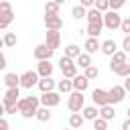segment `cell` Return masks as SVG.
Instances as JSON below:
<instances>
[{"label": "cell", "mask_w": 130, "mask_h": 130, "mask_svg": "<svg viewBox=\"0 0 130 130\" xmlns=\"http://www.w3.org/2000/svg\"><path fill=\"white\" fill-rule=\"evenodd\" d=\"M39 108H41V98L37 95H26L18 100V114L22 118H35Z\"/></svg>", "instance_id": "cell-1"}, {"label": "cell", "mask_w": 130, "mask_h": 130, "mask_svg": "<svg viewBox=\"0 0 130 130\" xmlns=\"http://www.w3.org/2000/svg\"><path fill=\"white\" fill-rule=\"evenodd\" d=\"M59 69H61V73H63V77H75L77 75V61L73 59V57H67V55H63L61 59H59Z\"/></svg>", "instance_id": "cell-2"}, {"label": "cell", "mask_w": 130, "mask_h": 130, "mask_svg": "<svg viewBox=\"0 0 130 130\" xmlns=\"http://www.w3.org/2000/svg\"><path fill=\"white\" fill-rule=\"evenodd\" d=\"M85 106V98H83V91H77L73 89L71 93H67V110L69 112H81Z\"/></svg>", "instance_id": "cell-3"}, {"label": "cell", "mask_w": 130, "mask_h": 130, "mask_svg": "<svg viewBox=\"0 0 130 130\" xmlns=\"http://www.w3.org/2000/svg\"><path fill=\"white\" fill-rule=\"evenodd\" d=\"M104 26L108 30H118L122 26V16L118 14V10H106L104 12Z\"/></svg>", "instance_id": "cell-4"}, {"label": "cell", "mask_w": 130, "mask_h": 130, "mask_svg": "<svg viewBox=\"0 0 130 130\" xmlns=\"http://www.w3.org/2000/svg\"><path fill=\"white\" fill-rule=\"evenodd\" d=\"M39 71H24L20 73V87L24 89H32L35 85H39Z\"/></svg>", "instance_id": "cell-5"}, {"label": "cell", "mask_w": 130, "mask_h": 130, "mask_svg": "<svg viewBox=\"0 0 130 130\" xmlns=\"http://www.w3.org/2000/svg\"><path fill=\"white\" fill-rule=\"evenodd\" d=\"M41 104L43 106H49V108H55V106H59L61 104V91L57 89H51V91H43V95H41Z\"/></svg>", "instance_id": "cell-6"}, {"label": "cell", "mask_w": 130, "mask_h": 130, "mask_svg": "<svg viewBox=\"0 0 130 130\" xmlns=\"http://www.w3.org/2000/svg\"><path fill=\"white\" fill-rule=\"evenodd\" d=\"M45 26L47 28H55V30H61L63 28V18L59 16V12H45Z\"/></svg>", "instance_id": "cell-7"}, {"label": "cell", "mask_w": 130, "mask_h": 130, "mask_svg": "<svg viewBox=\"0 0 130 130\" xmlns=\"http://www.w3.org/2000/svg\"><path fill=\"white\" fill-rule=\"evenodd\" d=\"M91 102L95 104V106H106V104H110V91H106V89H102V87H95L93 91H91Z\"/></svg>", "instance_id": "cell-8"}, {"label": "cell", "mask_w": 130, "mask_h": 130, "mask_svg": "<svg viewBox=\"0 0 130 130\" xmlns=\"http://www.w3.org/2000/svg\"><path fill=\"white\" fill-rule=\"evenodd\" d=\"M45 43H47L53 51L59 49V45H61V32L55 30V28H47V32H45Z\"/></svg>", "instance_id": "cell-9"}, {"label": "cell", "mask_w": 130, "mask_h": 130, "mask_svg": "<svg viewBox=\"0 0 130 130\" xmlns=\"http://www.w3.org/2000/svg\"><path fill=\"white\" fill-rule=\"evenodd\" d=\"M53 53H55V51H53L47 43L37 45V47H35V51H32V55H35V59H37V61H41V59H51V57H53Z\"/></svg>", "instance_id": "cell-10"}, {"label": "cell", "mask_w": 130, "mask_h": 130, "mask_svg": "<svg viewBox=\"0 0 130 130\" xmlns=\"http://www.w3.org/2000/svg\"><path fill=\"white\" fill-rule=\"evenodd\" d=\"M124 98H126V87L124 85H114L112 89H110V104H120V102H124Z\"/></svg>", "instance_id": "cell-11"}, {"label": "cell", "mask_w": 130, "mask_h": 130, "mask_svg": "<svg viewBox=\"0 0 130 130\" xmlns=\"http://www.w3.org/2000/svg\"><path fill=\"white\" fill-rule=\"evenodd\" d=\"M18 100H20V85L18 87H6L2 104H16Z\"/></svg>", "instance_id": "cell-12"}, {"label": "cell", "mask_w": 130, "mask_h": 130, "mask_svg": "<svg viewBox=\"0 0 130 130\" xmlns=\"http://www.w3.org/2000/svg\"><path fill=\"white\" fill-rule=\"evenodd\" d=\"M37 71H39L41 77L53 75V63H51V59H41V61L37 63Z\"/></svg>", "instance_id": "cell-13"}, {"label": "cell", "mask_w": 130, "mask_h": 130, "mask_svg": "<svg viewBox=\"0 0 130 130\" xmlns=\"http://www.w3.org/2000/svg\"><path fill=\"white\" fill-rule=\"evenodd\" d=\"M128 61V53L124 51V49H118L112 57H110V71L116 67V65H120V63H126Z\"/></svg>", "instance_id": "cell-14"}, {"label": "cell", "mask_w": 130, "mask_h": 130, "mask_svg": "<svg viewBox=\"0 0 130 130\" xmlns=\"http://www.w3.org/2000/svg\"><path fill=\"white\" fill-rule=\"evenodd\" d=\"M89 87V79L85 77V73H77L75 77H73V89H77V91H85Z\"/></svg>", "instance_id": "cell-15"}, {"label": "cell", "mask_w": 130, "mask_h": 130, "mask_svg": "<svg viewBox=\"0 0 130 130\" xmlns=\"http://www.w3.org/2000/svg\"><path fill=\"white\" fill-rule=\"evenodd\" d=\"M104 55H108V57H112L116 51H118V45H116V41L114 39H106V41H102V49H100Z\"/></svg>", "instance_id": "cell-16"}, {"label": "cell", "mask_w": 130, "mask_h": 130, "mask_svg": "<svg viewBox=\"0 0 130 130\" xmlns=\"http://www.w3.org/2000/svg\"><path fill=\"white\" fill-rule=\"evenodd\" d=\"M83 49L87 53H98V49H102V43L98 41V37H87L83 43Z\"/></svg>", "instance_id": "cell-17"}, {"label": "cell", "mask_w": 130, "mask_h": 130, "mask_svg": "<svg viewBox=\"0 0 130 130\" xmlns=\"http://www.w3.org/2000/svg\"><path fill=\"white\" fill-rule=\"evenodd\" d=\"M81 114H83L85 120H91V122H93V120L100 116V106H95V104H93V106H83Z\"/></svg>", "instance_id": "cell-18"}, {"label": "cell", "mask_w": 130, "mask_h": 130, "mask_svg": "<svg viewBox=\"0 0 130 130\" xmlns=\"http://www.w3.org/2000/svg\"><path fill=\"white\" fill-rule=\"evenodd\" d=\"M12 20H14V12L12 10H0V28L2 30H6Z\"/></svg>", "instance_id": "cell-19"}, {"label": "cell", "mask_w": 130, "mask_h": 130, "mask_svg": "<svg viewBox=\"0 0 130 130\" xmlns=\"http://www.w3.org/2000/svg\"><path fill=\"white\" fill-rule=\"evenodd\" d=\"M87 22H104V12L102 10H98L95 6H91V8H87Z\"/></svg>", "instance_id": "cell-20"}, {"label": "cell", "mask_w": 130, "mask_h": 130, "mask_svg": "<svg viewBox=\"0 0 130 130\" xmlns=\"http://www.w3.org/2000/svg\"><path fill=\"white\" fill-rule=\"evenodd\" d=\"M55 87H57V81H55L51 75L39 79V89H41V91H51V89H55Z\"/></svg>", "instance_id": "cell-21"}, {"label": "cell", "mask_w": 130, "mask_h": 130, "mask_svg": "<svg viewBox=\"0 0 130 130\" xmlns=\"http://www.w3.org/2000/svg\"><path fill=\"white\" fill-rule=\"evenodd\" d=\"M57 89H59L61 93H71V91H73V79H71V77L59 79V81H57Z\"/></svg>", "instance_id": "cell-22"}, {"label": "cell", "mask_w": 130, "mask_h": 130, "mask_svg": "<svg viewBox=\"0 0 130 130\" xmlns=\"http://www.w3.org/2000/svg\"><path fill=\"white\" fill-rule=\"evenodd\" d=\"M4 85L6 87H18L20 85V75L18 73H4Z\"/></svg>", "instance_id": "cell-23"}, {"label": "cell", "mask_w": 130, "mask_h": 130, "mask_svg": "<svg viewBox=\"0 0 130 130\" xmlns=\"http://www.w3.org/2000/svg\"><path fill=\"white\" fill-rule=\"evenodd\" d=\"M75 61H77V67H79V69H85V67H89V65H91V53L81 51V53H79V57H77Z\"/></svg>", "instance_id": "cell-24"}, {"label": "cell", "mask_w": 130, "mask_h": 130, "mask_svg": "<svg viewBox=\"0 0 130 130\" xmlns=\"http://www.w3.org/2000/svg\"><path fill=\"white\" fill-rule=\"evenodd\" d=\"M51 116H53V114H51V108L41 104V108L37 110V116H35V118H37L39 122H49V120H51Z\"/></svg>", "instance_id": "cell-25"}, {"label": "cell", "mask_w": 130, "mask_h": 130, "mask_svg": "<svg viewBox=\"0 0 130 130\" xmlns=\"http://www.w3.org/2000/svg\"><path fill=\"white\" fill-rule=\"evenodd\" d=\"M83 122H85L83 114H79V112H71V116H69V128H81Z\"/></svg>", "instance_id": "cell-26"}, {"label": "cell", "mask_w": 130, "mask_h": 130, "mask_svg": "<svg viewBox=\"0 0 130 130\" xmlns=\"http://www.w3.org/2000/svg\"><path fill=\"white\" fill-rule=\"evenodd\" d=\"M102 28H104V22H87L85 32H87V37H100Z\"/></svg>", "instance_id": "cell-27"}, {"label": "cell", "mask_w": 130, "mask_h": 130, "mask_svg": "<svg viewBox=\"0 0 130 130\" xmlns=\"http://www.w3.org/2000/svg\"><path fill=\"white\" fill-rule=\"evenodd\" d=\"M100 116H104L106 120H114L116 118V110H114V104H106L100 108Z\"/></svg>", "instance_id": "cell-28"}, {"label": "cell", "mask_w": 130, "mask_h": 130, "mask_svg": "<svg viewBox=\"0 0 130 130\" xmlns=\"http://www.w3.org/2000/svg\"><path fill=\"white\" fill-rule=\"evenodd\" d=\"M112 73H116L118 77H128V75H130V63L126 61V63H120V65H116V67L112 69Z\"/></svg>", "instance_id": "cell-29"}, {"label": "cell", "mask_w": 130, "mask_h": 130, "mask_svg": "<svg viewBox=\"0 0 130 130\" xmlns=\"http://www.w3.org/2000/svg\"><path fill=\"white\" fill-rule=\"evenodd\" d=\"M71 16H73L75 20H81V18H85V16H87V8H85L83 4H77V6H73V8H71Z\"/></svg>", "instance_id": "cell-30"}, {"label": "cell", "mask_w": 130, "mask_h": 130, "mask_svg": "<svg viewBox=\"0 0 130 130\" xmlns=\"http://www.w3.org/2000/svg\"><path fill=\"white\" fill-rule=\"evenodd\" d=\"M2 45H4L6 49H12V47L16 45V32H4V37H2Z\"/></svg>", "instance_id": "cell-31"}, {"label": "cell", "mask_w": 130, "mask_h": 130, "mask_svg": "<svg viewBox=\"0 0 130 130\" xmlns=\"http://www.w3.org/2000/svg\"><path fill=\"white\" fill-rule=\"evenodd\" d=\"M79 53H81V47H77L75 43H69V45L65 47V55H67V57L77 59V57H79Z\"/></svg>", "instance_id": "cell-32"}, {"label": "cell", "mask_w": 130, "mask_h": 130, "mask_svg": "<svg viewBox=\"0 0 130 130\" xmlns=\"http://www.w3.org/2000/svg\"><path fill=\"white\" fill-rule=\"evenodd\" d=\"M83 73H85V77L91 81V79H98L100 77V69L95 67V65H89V67H85L83 69Z\"/></svg>", "instance_id": "cell-33"}, {"label": "cell", "mask_w": 130, "mask_h": 130, "mask_svg": "<svg viewBox=\"0 0 130 130\" xmlns=\"http://www.w3.org/2000/svg\"><path fill=\"white\" fill-rule=\"evenodd\" d=\"M108 122H110V120H106L104 116H98V118L93 120V130H106V128H108Z\"/></svg>", "instance_id": "cell-34"}, {"label": "cell", "mask_w": 130, "mask_h": 130, "mask_svg": "<svg viewBox=\"0 0 130 130\" xmlns=\"http://www.w3.org/2000/svg\"><path fill=\"white\" fill-rule=\"evenodd\" d=\"M59 6H61L59 2H55V0H47L43 8H45V12H59Z\"/></svg>", "instance_id": "cell-35"}, {"label": "cell", "mask_w": 130, "mask_h": 130, "mask_svg": "<svg viewBox=\"0 0 130 130\" xmlns=\"http://www.w3.org/2000/svg\"><path fill=\"white\" fill-rule=\"evenodd\" d=\"M98 10H102V12H106V10H110V0H95V4H93Z\"/></svg>", "instance_id": "cell-36"}, {"label": "cell", "mask_w": 130, "mask_h": 130, "mask_svg": "<svg viewBox=\"0 0 130 130\" xmlns=\"http://www.w3.org/2000/svg\"><path fill=\"white\" fill-rule=\"evenodd\" d=\"M120 30H122L124 35H130V16L122 18V26H120Z\"/></svg>", "instance_id": "cell-37"}, {"label": "cell", "mask_w": 130, "mask_h": 130, "mask_svg": "<svg viewBox=\"0 0 130 130\" xmlns=\"http://www.w3.org/2000/svg\"><path fill=\"white\" fill-rule=\"evenodd\" d=\"M124 4H126V0H110V8L112 10H120Z\"/></svg>", "instance_id": "cell-38"}, {"label": "cell", "mask_w": 130, "mask_h": 130, "mask_svg": "<svg viewBox=\"0 0 130 130\" xmlns=\"http://www.w3.org/2000/svg\"><path fill=\"white\" fill-rule=\"evenodd\" d=\"M122 49H124L126 53H130V35H124V39H122Z\"/></svg>", "instance_id": "cell-39"}, {"label": "cell", "mask_w": 130, "mask_h": 130, "mask_svg": "<svg viewBox=\"0 0 130 130\" xmlns=\"http://www.w3.org/2000/svg\"><path fill=\"white\" fill-rule=\"evenodd\" d=\"M0 10H12L10 2H8V0H2V2H0Z\"/></svg>", "instance_id": "cell-40"}, {"label": "cell", "mask_w": 130, "mask_h": 130, "mask_svg": "<svg viewBox=\"0 0 130 130\" xmlns=\"http://www.w3.org/2000/svg\"><path fill=\"white\" fill-rule=\"evenodd\" d=\"M79 4H83L85 8H91V6L95 4V0H79Z\"/></svg>", "instance_id": "cell-41"}, {"label": "cell", "mask_w": 130, "mask_h": 130, "mask_svg": "<svg viewBox=\"0 0 130 130\" xmlns=\"http://www.w3.org/2000/svg\"><path fill=\"white\" fill-rule=\"evenodd\" d=\"M0 130H8V122H6L4 118L0 120Z\"/></svg>", "instance_id": "cell-42"}, {"label": "cell", "mask_w": 130, "mask_h": 130, "mask_svg": "<svg viewBox=\"0 0 130 130\" xmlns=\"http://www.w3.org/2000/svg\"><path fill=\"white\" fill-rule=\"evenodd\" d=\"M122 130H130V118H128V120H124V124H122Z\"/></svg>", "instance_id": "cell-43"}, {"label": "cell", "mask_w": 130, "mask_h": 130, "mask_svg": "<svg viewBox=\"0 0 130 130\" xmlns=\"http://www.w3.org/2000/svg\"><path fill=\"white\" fill-rule=\"evenodd\" d=\"M126 81H124V87H126V91H130V75L128 77H124Z\"/></svg>", "instance_id": "cell-44"}, {"label": "cell", "mask_w": 130, "mask_h": 130, "mask_svg": "<svg viewBox=\"0 0 130 130\" xmlns=\"http://www.w3.org/2000/svg\"><path fill=\"white\" fill-rule=\"evenodd\" d=\"M55 2H59V4H63V2H65V0H55Z\"/></svg>", "instance_id": "cell-45"}, {"label": "cell", "mask_w": 130, "mask_h": 130, "mask_svg": "<svg viewBox=\"0 0 130 130\" xmlns=\"http://www.w3.org/2000/svg\"><path fill=\"white\" fill-rule=\"evenodd\" d=\"M126 114H128V116H130V106H128V112H126Z\"/></svg>", "instance_id": "cell-46"}, {"label": "cell", "mask_w": 130, "mask_h": 130, "mask_svg": "<svg viewBox=\"0 0 130 130\" xmlns=\"http://www.w3.org/2000/svg\"><path fill=\"white\" fill-rule=\"evenodd\" d=\"M128 63H130V53H128Z\"/></svg>", "instance_id": "cell-47"}, {"label": "cell", "mask_w": 130, "mask_h": 130, "mask_svg": "<svg viewBox=\"0 0 130 130\" xmlns=\"http://www.w3.org/2000/svg\"><path fill=\"white\" fill-rule=\"evenodd\" d=\"M128 118H130V116H128Z\"/></svg>", "instance_id": "cell-48"}]
</instances>
